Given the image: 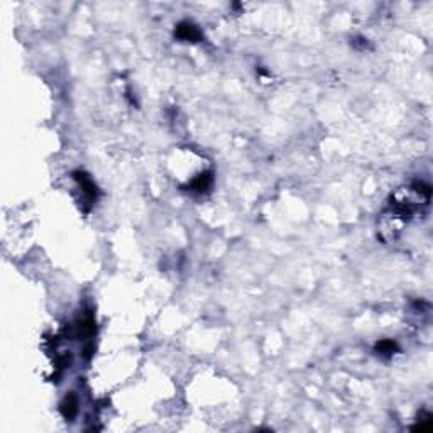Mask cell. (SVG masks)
<instances>
[{
  "label": "cell",
  "mask_w": 433,
  "mask_h": 433,
  "mask_svg": "<svg viewBox=\"0 0 433 433\" xmlns=\"http://www.w3.org/2000/svg\"><path fill=\"white\" fill-rule=\"evenodd\" d=\"M61 413L66 419H73L78 413V399L75 394H68L61 403Z\"/></svg>",
  "instance_id": "2"
},
{
  "label": "cell",
  "mask_w": 433,
  "mask_h": 433,
  "mask_svg": "<svg viewBox=\"0 0 433 433\" xmlns=\"http://www.w3.org/2000/svg\"><path fill=\"white\" fill-rule=\"evenodd\" d=\"M174 34L178 36L179 39L191 41V43H196V41L201 38V34H200V31L196 29V26L189 24V22H181V24H178Z\"/></svg>",
  "instance_id": "1"
},
{
  "label": "cell",
  "mask_w": 433,
  "mask_h": 433,
  "mask_svg": "<svg viewBox=\"0 0 433 433\" xmlns=\"http://www.w3.org/2000/svg\"><path fill=\"white\" fill-rule=\"evenodd\" d=\"M211 181H213V178H211V173H203V174L198 176L195 181L191 183V188L196 189V191H205V189L210 188Z\"/></svg>",
  "instance_id": "3"
},
{
  "label": "cell",
  "mask_w": 433,
  "mask_h": 433,
  "mask_svg": "<svg viewBox=\"0 0 433 433\" xmlns=\"http://www.w3.org/2000/svg\"><path fill=\"white\" fill-rule=\"evenodd\" d=\"M376 350H377V354H381V355H392L396 350V344L392 340H381L376 345Z\"/></svg>",
  "instance_id": "4"
}]
</instances>
